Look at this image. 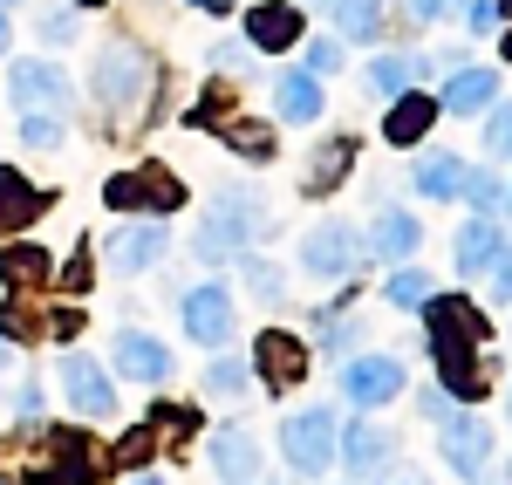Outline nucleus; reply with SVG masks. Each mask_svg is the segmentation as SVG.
<instances>
[{
	"label": "nucleus",
	"mask_w": 512,
	"mask_h": 485,
	"mask_svg": "<svg viewBox=\"0 0 512 485\" xmlns=\"http://www.w3.org/2000/svg\"><path fill=\"white\" fill-rule=\"evenodd\" d=\"M424 322H431V356H437V376L451 397H485V369H478V349L492 342V322L478 315L465 294H431L424 301Z\"/></svg>",
	"instance_id": "nucleus-1"
},
{
	"label": "nucleus",
	"mask_w": 512,
	"mask_h": 485,
	"mask_svg": "<svg viewBox=\"0 0 512 485\" xmlns=\"http://www.w3.org/2000/svg\"><path fill=\"white\" fill-rule=\"evenodd\" d=\"M267 233V212H260V199L253 192H219L212 199V212H205V226H198V260H239L246 246Z\"/></svg>",
	"instance_id": "nucleus-2"
},
{
	"label": "nucleus",
	"mask_w": 512,
	"mask_h": 485,
	"mask_svg": "<svg viewBox=\"0 0 512 485\" xmlns=\"http://www.w3.org/2000/svg\"><path fill=\"white\" fill-rule=\"evenodd\" d=\"M89 89H96V103H103V110L130 117V110L151 96V55H144V48H130V41L103 48V55H96V76H89Z\"/></svg>",
	"instance_id": "nucleus-3"
},
{
	"label": "nucleus",
	"mask_w": 512,
	"mask_h": 485,
	"mask_svg": "<svg viewBox=\"0 0 512 485\" xmlns=\"http://www.w3.org/2000/svg\"><path fill=\"white\" fill-rule=\"evenodd\" d=\"M103 205L110 212H151V219H171L185 205V185L164 171V164H144V171H117L103 185Z\"/></svg>",
	"instance_id": "nucleus-4"
},
{
	"label": "nucleus",
	"mask_w": 512,
	"mask_h": 485,
	"mask_svg": "<svg viewBox=\"0 0 512 485\" xmlns=\"http://www.w3.org/2000/svg\"><path fill=\"white\" fill-rule=\"evenodd\" d=\"M335 438H342L335 410H294V417L280 424V458H287L294 472H328V465H335Z\"/></svg>",
	"instance_id": "nucleus-5"
},
{
	"label": "nucleus",
	"mask_w": 512,
	"mask_h": 485,
	"mask_svg": "<svg viewBox=\"0 0 512 485\" xmlns=\"http://www.w3.org/2000/svg\"><path fill=\"white\" fill-rule=\"evenodd\" d=\"M96 472H103L96 438H82V431H48V438H41V465L28 479L35 485H89Z\"/></svg>",
	"instance_id": "nucleus-6"
},
{
	"label": "nucleus",
	"mask_w": 512,
	"mask_h": 485,
	"mask_svg": "<svg viewBox=\"0 0 512 485\" xmlns=\"http://www.w3.org/2000/svg\"><path fill=\"white\" fill-rule=\"evenodd\" d=\"M253 376H260L267 390H301V376H308V342L287 335V328H267V335L253 342Z\"/></svg>",
	"instance_id": "nucleus-7"
},
{
	"label": "nucleus",
	"mask_w": 512,
	"mask_h": 485,
	"mask_svg": "<svg viewBox=\"0 0 512 485\" xmlns=\"http://www.w3.org/2000/svg\"><path fill=\"white\" fill-rule=\"evenodd\" d=\"M403 390V363L396 356H355L349 369H342V397H349L355 410H383Z\"/></svg>",
	"instance_id": "nucleus-8"
},
{
	"label": "nucleus",
	"mask_w": 512,
	"mask_h": 485,
	"mask_svg": "<svg viewBox=\"0 0 512 485\" xmlns=\"http://www.w3.org/2000/svg\"><path fill=\"white\" fill-rule=\"evenodd\" d=\"M185 335L205 342V349H226V335H233V294L219 281H205L185 294Z\"/></svg>",
	"instance_id": "nucleus-9"
},
{
	"label": "nucleus",
	"mask_w": 512,
	"mask_h": 485,
	"mask_svg": "<svg viewBox=\"0 0 512 485\" xmlns=\"http://www.w3.org/2000/svg\"><path fill=\"white\" fill-rule=\"evenodd\" d=\"M62 397H69L82 417H110V410H117V390H110L103 363H89L82 349H69V356H62Z\"/></svg>",
	"instance_id": "nucleus-10"
},
{
	"label": "nucleus",
	"mask_w": 512,
	"mask_h": 485,
	"mask_svg": "<svg viewBox=\"0 0 512 485\" xmlns=\"http://www.w3.org/2000/svg\"><path fill=\"white\" fill-rule=\"evenodd\" d=\"M485 458H492V431H485V417H472V410L444 417V465H451L458 479H478Z\"/></svg>",
	"instance_id": "nucleus-11"
},
{
	"label": "nucleus",
	"mask_w": 512,
	"mask_h": 485,
	"mask_svg": "<svg viewBox=\"0 0 512 485\" xmlns=\"http://www.w3.org/2000/svg\"><path fill=\"white\" fill-rule=\"evenodd\" d=\"M7 89H14L21 110H55V117H69V82H62L55 62H14Z\"/></svg>",
	"instance_id": "nucleus-12"
},
{
	"label": "nucleus",
	"mask_w": 512,
	"mask_h": 485,
	"mask_svg": "<svg viewBox=\"0 0 512 485\" xmlns=\"http://www.w3.org/2000/svg\"><path fill=\"white\" fill-rule=\"evenodd\" d=\"M301 260H308V274H321V281H342V274H355V260H362V240H355L349 226H315L308 246H301Z\"/></svg>",
	"instance_id": "nucleus-13"
},
{
	"label": "nucleus",
	"mask_w": 512,
	"mask_h": 485,
	"mask_svg": "<svg viewBox=\"0 0 512 485\" xmlns=\"http://www.w3.org/2000/svg\"><path fill=\"white\" fill-rule=\"evenodd\" d=\"M171 233H164L158 219H144V226H123L117 240H110V260H117V274H144V267H158Z\"/></svg>",
	"instance_id": "nucleus-14"
},
{
	"label": "nucleus",
	"mask_w": 512,
	"mask_h": 485,
	"mask_svg": "<svg viewBox=\"0 0 512 485\" xmlns=\"http://www.w3.org/2000/svg\"><path fill=\"white\" fill-rule=\"evenodd\" d=\"M246 41H253V48H267V55L294 48V41H301V7H287V0L253 7V14H246Z\"/></svg>",
	"instance_id": "nucleus-15"
},
{
	"label": "nucleus",
	"mask_w": 512,
	"mask_h": 485,
	"mask_svg": "<svg viewBox=\"0 0 512 485\" xmlns=\"http://www.w3.org/2000/svg\"><path fill=\"white\" fill-rule=\"evenodd\" d=\"M48 205H55V199H48L41 185H28L21 171H0V240H7L14 226H35Z\"/></svg>",
	"instance_id": "nucleus-16"
},
{
	"label": "nucleus",
	"mask_w": 512,
	"mask_h": 485,
	"mask_svg": "<svg viewBox=\"0 0 512 485\" xmlns=\"http://www.w3.org/2000/svg\"><path fill=\"white\" fill-rule=\"evenodd\" d=\"M492 103H499V76L492 69H458L444 82V96H437V110H451V117H478Z\"/></svg>",
	"instance_id": "nucleus-17"
},
{
	"label": "nucleus",
	"mask_w": 512,
	"mask_h": 485,
	"mask_svg": "<svg viewBox=\"0 0 512 485\" xmlns=\"http://www.w3.org/2000/svg\"><path fill=\"white\" fill-rule=\"evenodd\" d=\"M390 431H383V424H369V417H362V424H349V431H342V438H335V451H342V465H349V472H383V465H390Z\"/></svg>",
	"instance_id": "nucleus-18"
},
{
	"label": "nucleus",
	"mask_w": 512,
	"mask_h": 485,
	"mask_svg": "<svg viewBox=\"0 0 512 485\" xmlns=\"http://www.w3.org/2000/svg\"><path fill=\"white\" fill-rule=\"evenodd\" d=\"M212 472H219V479H233V485H246L253 472H260V438H253L246 424L219 431V438H212Z\"/></svg>",
	"instance_id": "nucleus-19"
},
{
	"label": "nucleus",
	"mask_w": 512,
	"mask_h": 485,
	"mask_svg": "<svg viewBox=\"0 0 512 485\" xmlns=\"http://www.w3.org/2000/svg\"><path fill=\"white\" fill-rule=\"evenodd\" d=\"M431 123H437V96H410V89H403V96H390L383 137H390V144H417Z\"/></svg>",
	"instance_id": "nucleus-20"
},
{
	"label": "nucleus",
	"mask_w": 512,
	"mask_h": 485,
	"mask_svg": "<svg viewBox=\"0 0 512 485\" xmlns=\"http://www.w3.org/2000/svg\"><path fill=\"white\" fill-rule=\"evenodd\" d=\"M117 369L137 376V383H164L171 376V349L151 342V335H117Z\"/></svg>",
	"instance_id": "nucleus-21"
},
{
	"label": "nucleus",
	"mask_w": 512,
	"mask_h": 485,
	"mask_svg": "<svg viewBox=\"0 0 512 485\" xmlns=\"http://www.w3.org/2000/svg\"><path fill=\"white\" fill-rule=\"evenodd\" d=\"M417 240H424V233H417L410 212H376V226H369V253H376V260H410Z\"/></svg>",
	"instance_id": "nucleus-22"
},
{
	"label": "nucleus",
	"mask_w": 512,
	"mask_h": 485,
	"mask_svg": "<svg viewBox=\"0 0 512 485\" xmlns=\"http://www.w3.org/2000/svg\"><path fill=\"white\" fill-rule=\"evenodd\" d=\"M499 246H506V233L492 226V212H485V219H472V226L458 233V274H485V267L499 260Z\"/></svg>",
	"instance_id": "nucleus-23"
},
{
	"label": "nucleus",
	"mask_w": 512,
	"mask_h": 485,
	"mask_svg": "<svg viewBox=\"0 0 512 485\" xmlns=\"http://www.w3.org/2000/svg\"><path fill=\"white\" fill-rule=\"evenodd\" d=\"M328 21L349 41H376L383 35V0H328Z\"/></svg>",
	"instance_id": "nucleus-24"
},
{
	"label": "nucleus",
	"mask_w": 512,
	"mask_h": 485,
	"mask_svg": "<svg viewBox=\"0 0 512 485\" xmlns=\"http://www.w3.org/2000/svg\"><path fill=\"white\" fill-rule=\"evenodd\" d=\"M48 274H55V260L41 246H0V281L7 287H41Z\"/></svg>",
	"instance_id": "nucleus-25"
},
{
	"label": "nucleus",
	"mask_w": 512,
	"mask_h": 485,
	"mask_svg": "<svg viewBox=\"0 0 512 485\" xmlns=\"http://www.w3.org/2000/svg\"><path fill=\"white\" fill-rule=\"evenodd\" d=\"M424 69H431L424 55H376V62H369V89H376V96H403Z\"/></svg>",
	"instance_id": "nucleus-26"
},
{
	"label": "nucleus",
	"mask_w": 512,
	"mask_h": 485,
	"mask_svg": "<svg viewBox=\"0 0 512 485\" xmlns=\"http://www.w3.org/2000/svg\"><path fill=\"white\" fill-rule=\"evenodd\" d=\"M274 103H280V117H287V123H315L321 117V82L315 76H280Z\"/></svg>",
	"instance_id": "nucleus-27"
},
{
	"label": "nucleus",
	"mask_w": 512,
	"mask_h": 485,
	"mask_svg": "<svg viewBox=\"0 0 512 485\" xmlns=\"http://www.w3.org/2000/svg\"><path fill=\"white\" fill-rule=\"evenodd\" d=\"M349 164H355V144L349 137H335V144H321L315 151V171H308V192H335V185H342V178H349Z\"/></svg>",
	"instance_id": "nucleus-28"
},
{
	"label": "nucleus",
	"mask_w": 512,
	"mask_h": 485,
	"mask_svg": "<svg viewBox=\"0 0 512 485\" xmlns=\"http://www.w3.org/2000/svg\"><path fill=\"white\" fill-rule=\"evenodd\" d=\"M417 192H424V199H458V192H465V164L458 158H424L417 164Z\"/></svg>",
	"instance_id": "nucleus-29"
},
{
	"label": "nucleus",
	"mask_w": 512,
	"mask_h": 485,
	"mask_svg": "<svg viewBox=\"0 0 512 485\" xmlns=\"http://www.w3.org/2000/svg\"><path fill=\"white\" fill-rule=\"evenodd\" d=\"M246 383H253V363H239V356H219V363L205 369V390L212 397H246Z\"/></svg>",
	"instance_id": "nucleus-30"
},
{
	"label": "nucleus",
	"mask_w": 512,
	"mask_h": 485,
	"mask_svg": "<svg viewBox=\"0 0 512 485\" xmlns=\"http://www.w3.org/2000/svg\"><path fill=\"white\" fill-rule=\"evenodd\" d=\"M219 130H226V144H233V151H246V158H274V130H267V123H219Z\"/></svg>",
	"instance_id": "nucleus-31"
},
{
	"label": "nucleus",
	"mask_w": 512,
	"mask_h": 485,
	"mask_svg": "<svg viewBox=\"0 0 512 485\" xmlns=\"http://www.w3.org/2000/svg\"><path fill=\"white\" fill-rule=\"evenodd\" d=\"M431 294H437L431 274H417V267H396V274H390V301H396V308H424Z\"/></svg>",
	"instance_id": "nucleus-32"
},
{
	"label": "nucleus",
	"mask_w": 512,
	"mask_h": 485,
	"mask_svg": "<svg viewBox=\"0 0 512 485\" xmlns=\"http://www.w3.org/2000/svg\"><path fill=\"white\" fill-rule=\"evenodd\" d=\"M21 144L55 151V144H62V117H55V110H21Z\"/></svg>",
	"instance_id": "nucleus-33"
},
{
	"label": "nucleus",
	"mask_w": 512,
	"mask_h": 485,
	"mask_svg": "<svg viewBox=\"0 0 512 485\" xmlns=\"http://www.w3.org/2000/svg\"><path fill=\"white\" fill-rule=\"evenodd\" d=\"M35 328H41L35 308H21V301H7V308H0V342H35Z\"/></svg>",
	"instance_id": "nucleus-34"
},
{
	"label": "nucleus",
	"mask_w": 512,
	"mask_h": 485,
	"mask_svg": "<svg viewBox=\"0 0 512 485\" xmlns=\"http://www.w3.org/2000/svg\"><path fill=\"white\" fill-rule=\"evenodd\" d=\"M458 199H472L478 212H499L506 192H499V178H492V171H465V192H458Z\"/></svg>",
	"instance_id": "nucleus-35"
},
{
	"label": "nucleus",
	"mask_w": 512,
	"mask_h": 485,
	"mask_svg": "<svg viewBox=\"0 0 512 485\" xmlns=\"http://www.w3.org/2000/svg\"><path fill=\"white\" fill-rule=\"evenodd\" d=\"M151 451H158V424H137V431L117 445V465H144Z\"/></svg>",
	"instance_id": "nucleus-36"
},
{
	"label": "nucleus",
	"mask_w": 512,
	"mask_h": 485,
	"mask_svg": "<svg viewBox=\"0 0 512 485\" xmlns=\"http://www.w3.org/2000/svg\"><path fill=\"white\" fill-rule=\"evenodd\" d=\"M485 151H492V158H512V103L492 110V123H485Z\"/></svg>",
	"instance_id": "nucleus-37"
},
{
	"label": "nucleus",
	"mask_w": 512,
	"mask_h": 485,
	"mask_svg": "<svg viewBox=\"0 0 512 485\" xmlns=\"http://www.w3.org/2000/svg\"><path fill=\"white\" fill-rule=\"evenodd\" d=\"M335 69H342V41L335 35L308 41V76H335Z\"/></svg>",
	"instance_id": "nucleus-38"
},
{
	"label": "nucleus",
	"mask_w": 512,
	"mask_h": 485,
	"mask_svg": "<svg viewBox=\"0 0 512 485\" xmlns=\"http://www.w3.org/2000/svg\"><path fill=\"white\" fill-rule=\"evenodd\" d=\"M465 7H472V14H465V21H472V35H492V28L506 21V7H499V0H465Z\"/></svg>",
	"instance_id": "nucleus-39"
},
{
	"label": "nucleus",
	"mask_w": 512,
	"mask_h": 485,
	"mask_svg": "<svg viewBox=\"0 0 512 485\" xmlns=\"http://www.w3.org/2000/svg\"><path fill=\"white\" fill-rule=\"evenodd\" d=\"M465 0H403V14L410 21H444V14H458Z\"/></svg>",
	"instance_id": "nucleus-40"
},
{
	"label": "nucleus",
	"mask_w": 512,
	"mask_h": 485,
	"mask_svg": "<svg viewBox=\"0 0 512 485\" xmlns=\"http://www.w3.org/2000/svg\"><path fill=\"white\" fill-rule=\"evenodd\" d=\"M246 281H253V294H260V301H280V274L267 267V260H253V267H246Z\"/></svg>",
	"instance_id": "nucleus-41"
},
{
	"label": "nucleus",
	"mask_w": 512,
	"mask_h": 485,
	"mask_svg": "<svg viewBox=\"0 0 512 485\" xmlns=\"http://www.w3.org/2000/svg\"><path fill=\"white\" fill-rule=\"evenodd\" d=\"M485 274H492V294H499V301H512V246H499V260H492Z\"/></svg>",
	"instance_id": "nucleus-42"
},
{
	"label": "nucleus",
	"mask_w": 512,
	"mask_h": 485,
	"mask_svg": "<svg viewBox=\"0 0 512 485\" xmlns=\"http://www.w3.org/2000/svg\"><path fill=\"white\" fill-rule=\"evenodd\" d=\"M62 287H69V294H82V287H89V246H76V260L62 267Z\"/></svg>",
	"instance_id": "nucleus-43"
},
{
	"label": "nucleus",
	"mask_w": 512,
	"mask_h": 485,
	"mask_svg": "<svg viewBox=\"0 0 512 485\" xmlns=\"http://www.w3.org/2000/svg\"><path fill=\"white\" fill-rule=\"evenodd\" d=\"M41 35L48 41H76V14H41Z\"/></svg>",
	"instance_id": "nucleus-44"
},
{
	"label": "nucleus",
	"mask_w": 512,
	"mask_h": 485,
	"mask_svg": "<svg viewBox=\"0 0 512 485\" xmlns=\"http://www.w3.org/2000/svg\"><path fill=\"white\" fill-rule=\"evenodd\" d=\"M349 342H355L349 322H328V335H321V349H328V356H349Z\"/></svg>",
	"instance_id": "nucleus-45"
},
{
	"label": "nucleus",
	"mask_w": 512,
	"mask_h": 485,
	"mask_svg": "<svg viewBox=\"0 0 512 485\" xmlns=\"http://www.w3.org/2000/svg\"><path fill=\"white\" fill-rule=\"evenodd\" d=\"M212 62H219V69H239V62H246V48H239V41H219V48H212Z\"/></svg>",
	"instance_id": "nucleus-46"
},
{
	"label": "nucleus",
	"mask_w": 512,
	"mask_h": 485,
	"mask_svg": "<svg viewBox=\"0 0 512 485\" xmlns=\"http://www.w3.org/2000/svg\"><path fill=\"white\" fill-rule=\"evenodd\" d=\"M198 14H226V7H233V0H192Z\"/></svg>",
	"instance_id": "nucleus-47"
},
{
	"label": "nucleus",
	"mask_w": 512,
	"mask_h": 485,
	"mask_svg": "<svg viewBox=\"0 0 512 485\" xmlns=\"http://www.w3.org/2000/svg\"><path fill=\"white\" fill-rule=\"evenodd\" d=\"M383 485H424V479H417V472H396V479H383Z\"/></svg>",
	"instance_id": "nucleus-48"
},
{
	"label": "nucleus",
	"mask_w": 512,
	"mask_h": 485,
	"mask_svg": "<svg viewBox=\"0 0 512 485\" xmlns=\"http://www.w3.org/2000/svg\"><path fill=\"white\" fill-rule=\"evenodd\" d=\"M0 55H7V14H0Z\"/></svg>",
	"instance_id": "nucleus-49"
},
{
	"label": "nucleus",
	"mask_w": 512,
	"mask_h": 485,
	"mask_svg": "<svg viewBox=\"0 0 512 485\" xmlns=\"http://www.w3.org/2000/svg\"><path fill=\"white\" fill-rule=\"evenodd\" d=\"M76 7H103V0H76Z\"/></svg>",
	"instance_id": "nucleus-50"
},
{
	"label": "nucleus",
	"mask_w": 512,
	"mask_h": 485,
	"mask_svg": "<svg viewBox=\"0 0 512 485\" xmlns=\"http://www.w3.org/2000/svg\"><path fill=\"white\" fill-rule=\"evenodd\" d=\"M499 7H506V21H512V0H499Z\"/></svg>",
	"instance_id": "nucleus-51"
},
{
	"label": "nucleus",
	"mask_w": 512,
	"mask_h": 485,
	"mask_svg": "<svg viewBox=\"0 0 512 485\" xmlns=\"http://www.w3.org/2000/svg\"><path fill=\"white\" fill-rule=\"evenodd\" d=\"M130 485H158V479H130Z\"/></svg>",
	"instance_id": "nucleus-52"
},
{
	"label": "nucleus",
	"mask_w": 512,
	"mask_h": 485,
	"mask_svg": "<svg viewBox=\"0 0 512 485\" xmlns=\"http://www.w3.org/2000/svg\"><path fill=\"white\" fill-rule=\"evenodd\" d=\"M0 363H7V342H0Z\"/></svg>",
	"instance_id": "nucleus-53"
},
{
	"label": "nucleus",
	"mask_w": 512,
	"mask_h": 485,
	"mask_svg": "<svg viewBox=\"0 0 512 485\" xmlns=\"http://www.w3.org/2000/svg\"><path fill=\"white\" fill-rule=\"evenodd\" d=\"M506 410H512V397H506Z\"/></svg>",
	"instance_id": "nucleus-54"
},
{
	"label": "nucleus",
	"mask_w": 512,
	"mask_h": 485,
	"mask_svg": "<svg viewBox=\"0 0 512 485\" xmlns=\"http://www.w3.org/2000/svg\"><path fill=\"white\" fill-rule=\"evenodd\" d=\"M246 485H253V479H246Z\"/></svg>",
	"instance_id": "nucleus-55"
},
{
	"label": "nucleus",
	"mask_w": 512,
	"mask_h": 485,
	"mask_svg": "<svg viewBox=\"0 0 512 485\" xmlns=\"http://www.w3.org/2000/svg\"><path fill=\"white\" fill-rule=\"evenodd\" d=\"M506 205H512V199H506Z\"/></svg>",
	"instance_id": "nucleus-56"
}]
</instances>
